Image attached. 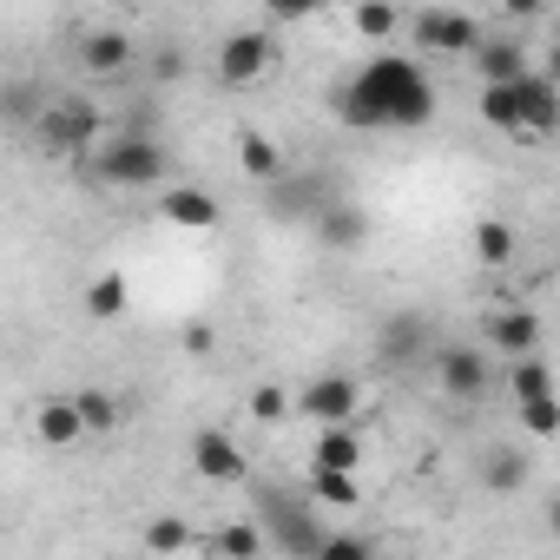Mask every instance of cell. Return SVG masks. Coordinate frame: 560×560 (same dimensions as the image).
I'll list each match as a JSON object with an SVG mask.
<instances>
[{
    "instance_id": "obj_1",
    "label": "cell",
    "mask_w": 560,
    "mask_h": 560,
    "mask_svg": "<svg viewBox=\"0 0 560 560\" xmlns=\"http://www.w3.org/2000/svg\"><path fill=\"white\" fill-rule=\"evenodd\" d=\"M330 113L350 132H422L435 119V80L409 54H376L330 93Z\"/></svg>"
},
{
    "instance_id": "obj_2",
    "label": "cell",
    "mask_w": 560,
    "mask_h": 560,
    "mask_svg": "<svg viewBox=\"0 0 560 560\" xmlns=\"http://www.w3.org/2000/svg\"><path fill=\"white\" fill-rule=\"evenodd\" d=\"M73 165H80V178H93L100 191H152V185H165V172H172L165 145L145 139V132H119V139L100 132V145H86Z\"/></svg>"
},
{
    "instance_id": "obj_3",
    "label": "cell",
    "mask_w": 560,
    "mask_h": 560,
    "mask_svg": "<svg viewBox=\"0 0 560 560\" xmlns=\"http://www.w3.org/2000/svg\"><path fill=\"white\" fill-rule=\"evenodd\" d=\"M100 132H106V119H100V106H93L86 93L40 100V113L27 119V139H34V152H47V159H80L86 145H100Z\"/></svg>"
},
{
    "instance_id": "obj_4",
    "label": "cell",
    "mask_w": 560,
    "mask_h": 560,
    "mask_svg": "<svg viewBox=\"0 0 560 560\" xmlns=\"http://www.w3.org/2000/svg\"><path fill=\"white\" fill-rule=\"evenodd\" d=\"M270 67H277V34H264V27H237V34H224V40H218V60H211L218 86H231V93L257 86Z\"/></svg>"
},
{
    "instance_id": "obj_5",
    "label": "cell",
    "mask_w": 560,
    "mask_h": 560,
    "mask_svg": "<svg viewBox=\"0 0 560 560\" xmlns=\"http://www.w3.org/2000/svg\"><path fill=\"white\" fill-rule=\"evenodd\" d=\"M409 40H416L422 54H455V60H468L475 40H481V21L462 14V8H422V14H409Z\"/></svg>"
},
{
    "instance_id": "obj_6",
    "label": "cell",
    "mask_w": 560,
    "mask_h": 560,
    "mask_svg": "<svg viewBox=\"0 0 560 560\" xmlns=\"http://www.w3.org/2000/svg\"><path fill=\"white\" fill-rule=\"evenodd\" d=\"M73 54H80V73H93V80H119V73L139 67V47H132L126 27H86Z\"/></svg>"
},
{
    "instance_id": "obj_7",
    "label": "cell",
    "mask_w": 560,
    "mask_h": 560,
    "mask_svg": "<svg viewBox=\"0 0 560 560\" xmlns=\"http://www.w3.org/2000/svg\"><path fill=\"white\" fill-rule=\"evenodd\" d=\"M191 475L211 481V488H237L250 468H244V448L224 429H191Z\"/></svg>"
},
{
    "instance_id": "obj_8",
    "label": "cell",
    "mask_w": 560,
    "mask_h": 560,
    "mask_svg": "<svg viewBox=\"0 0 560 560\" xmlns=\"http://www.w3.org/2000/svg\"><path fill=\"white\" fill-rule=\"evenodd\" d=\"M311 231H317V244H324V250H363V244H370V211L330 191V198L311 211Z\"/></svg>"
},
{
    "instance_id": "obj_9",
    "label": "cell",
    "mask_w": 560,
    "mask_h": 560,
    "mask_svg": "<svg viewBox=\"0 0 560 560\" xmlns=\"http://www.w3.org/2000/svg\"><path fill=\"white\" fill-rule=\"evenodd\" d=\"M357 402H363V383H357V376H317V383H304V389L291 396V409L311 416V422H350Z\"/></svg>"
},
{
    "instance_id": "obj_10",
    "label": "cell",
    "mask_w": 560,
    "mask_h": 560,
    "mask_svg": "<svg viewBox=\"0 0 560 560\" xmlns=\"http://www.w3.org/2000/svg\"><path fill=\"white\" fill-rule=\"evenodd\" d=\"M264 534H270V547H284V553H304V560H317V540H324V527H317L304 508L277 501V494H264Z\"/></svg>"
},
{
    "instance_id": "obj_11",
    "label": "cell",
    "mask_w": 560,
    "mask_h": 560,
    "mask_svg": "<svg viewBox=\"0 0 560 560\" xmlns=\"http://www.w3.org/2000/svg\"><path fill=\"white\" fill-rule=\"evenodd\" d=\"M514 100H521V145H534V139H547V132H553V119H560V100H553V80H547L540 67H527V73L514 80Z\"/></svg>"
},
{
    "instance_id": "obj_12",
    "label": "cell",
    "mask_w": 560,
    "mask_h": 560,
    "mask_svg": "<svg viewBox=\"0 0 560 560\" xmlns=\"http://www.w3.org/2000/svg\"><path fill=\"white\" fill-rule=\"evenodd\" d=\"M330 198V185L317 178V172H298V178H284V172H277L270 178V218H284V224H311V211Z\"/></svg>"
},
{
    "instance_id": "obj_13",
    "label": "cell",
    "mask_w": 560,
    "mask_h": 560,
    "mask_svg": "<svg viewBox=\"0 0 560 560\" xmlns=\"http://www.w3.org/2000/svg\"><path fill=\"white\" fill-rule=\"evenodd\" d=\"M159 218L178 224V231H218V224H224V205H218V191H205V185H178V191L159 198Z\"/></svg>"
},
{
    "instance_id": "obj_14",
    "label": "cell",
    "mask_w": 560,
    "mask_h": 560,
    "mask_svg": "<svg viewBox=\"0 0 560 560\" xmlns=\"http://www.w3.org/2000/svg\"><path fill=\"white\" fill-rule=\"evenodd\" d=\"M468 60H475V73H481V86H494V80H521V73H527V47H521V34H481Z\"/></svg>"
},
{
    "instance_id": "obj_15",
    "label": "cell",
    "mask_w": 560,
    "mask_h": 560,
    "mask_svg": "<svg viewBox=\"0 0 560 560\" xmlns=\"http://www.w3.org/2000/svg\"><path fill=\"white\" fill-rule=\"evenodd\" d=\"M435 376H442V389H448L455 402H475V396L488 389V357L468 350V343H455V350L435 357Z\"/></svg>"
},
{
    "instance_id": "obj_16",
    "label": "cell",
    "mask_w": 560,
    "mask_h": 560,
    "mask_svg": "<svg viewBox=\"0 0 560 560\" xmlns=\"http://www.w3.org/2000/svg\"><path fill=\"white\" fill-rule=\"evenodd\" d=\"M34 442H40V448H73V442H86V422H80L73 396H40V402H34Z\"/></svg>"
},
{
    "instance_id": "obj_17",
    "label": "cell",
    "mask_w": 560,
    "mask_h": 560,
    "mask_svg": "<svg viewBox=\"0 0 560 560\" xmlns=\"http://www.w3.org/2000/svg\"><path fill=\"white\" fill-rule=\"evenodd\" d=\"M488 350H508V357L540 350V317H534V311H521V304L494 311V317H488Z\"/></svg>"
},
{
    "instance_id": "obj_18",
    "label": "cell",
    "mask_w": 560,
    "mask_h": 560,
    "mask_svg": "<svg viewBox=\"0 0 560 560\" xmlns=\"http://www.w3.org/2000/svg\"><path fill=\"white\" fill-rule=\"evenodd\" d=\"M363 462V435L350 422H317V442H311V468H357Z\"/></svg>"
},
{
    "instance_id": "obj_19",
    "label": "cell",
    "mask_w": 560,
    "mask_h": 560,
    "mask_svg": "<svg viewBox=\"0 0 560 560\" xmlns=\"http://www.w3.org/2000/svg\"><path fill=\"white\" fill-rule=\"evenodd\" d=\"M198 553H231V560H250V553H270V534L257 521H231L218 534H198Z\"/></svg>"
},
{
    "instance_id": "obj_20",
    "label": "cell",
    "mask_w": 560,
    "mask_h": 560,
    "mask_svg": "<svg viewBox=\"0 0 560 560\" xmlns=\"http://www.w3.org/2000/svg\"><path fill=\"white\" fill-rule=\"evenodd\" d=\"M80 304H86V317H93V324H113V317H126V304H132V284H126L119 270H100L93 284H86V298H80Z\"/></svg>"
},
{
    "instance_id": "obj_21",
    "label": "cell",
    "mask_w": 560,
    "mask_h": 560,
    "mask_svg": "<svg viewBox=\"0 0 560 560\" xmlns=\"http://www.w3.org/2000/svg\"><path fill=\"white\" fill-rule=\"evenodd\" d=\"M481 126L501 132V139H521V100H514V80L481 86Z\"/></svg>"
},
{
    "instance_id": "obj_22",
    "label": "cell",
    "mask_w": 560,
    "mask_h": 560,
    "mask_svg": "<svg viewBox=\"0 0 560 560\" xmlns=\"http://www.w3.org/2000/svg\"><path fill=\"white\" fill-rule=\"evenodd\" d=\"M534 396H553V370L540 363V350L508 357V402H534Z\"/></svg>"
},
{
    "instance_id": "obj_23",
    "label": "cell",
    "mask_w": 560,
    "mask_h": 560,
    "mask_svg": "<svg viewBox=\"0 0 560 560\" xmlns=\"http://www.w3.org/2000/svg\"><path fill=\"white\" fill-rule=\"evenodd\" d=\"M304 488H311V501H324V508H363L357 468H311V475H304Z\"/></svg>"
},
{
    "instance_id": "obj_24",
    "label": "cell",
    "mask_w": 560,
    "mask_h": 560,
    "mask_svg": "<svg viewBox=\"0 0 560 560\" xmlns=\"http://www.w3.org/2000/svg\"><path fill=\"white\" fill-rule=\"evenodd\" d=\"M139 547L145 553H198V527L178 521V514H159V521L139 527Z\"/></svg>"
},
{
    "instance_id": "obj_25",
    "label": "cell",
    "mask_w": 560,
    "mask_h": 560,
    "mask_svg": "<svg viewBox=\"0 0 560 560\" xmlns=\"http://www.w3.org/2000/svg\"><path fill=\"white\" fill-rule=\"evenodd\" d=\"M237 165H244V178L270 185L277 172H284V152H277V139H270V132H237Z\"/></svg>"
},
{
    "instance_id": "obj_26",
    "label": "cell",
    "mask_w": 560,
    "mask_h": 560,
    "mask_svg": "<svg viewBox=\"0 0 560 560\" xmlns=\"http://www.w3.org/2000/svg\"><path fill=\"white\" fill-rule=\"evenodd\" d=\"M514 250H521V237H514L508 218H481V224H475V257H481L488 270H508Z\"/></svg>"
},
{
    "instance_id": "obj_27",
    "label": "cell",
    "mask_w": 560,
    "mask_h": 560,
    "mask_svg": "<svg viewBox=\"0 0 560 560\" xmlns=\"http://www.w3.org/2000/svg\"><path fill=\"white\" fill-rule=\"evenodd\" d=\"M350 27H357L363 40H389V34H402V8H396V0H357V8H350Z\"/></svg>"
},
{
    "instance_id": "obj_28",
    "label": "cell",
    "mask_w": 560,
    "mask_h": 560,
    "mask_svg": "<svg viewBox=\"0 0 560 560\" xmlns=\"http://www.w3.org/2000/svg\"><path fill=\"white\" fill-rule=\"evenodd\" d=\"M481 481H488L494 494H514V488L527 481V455H521V448H488V462H481Z\"/></svg>"
},
{
    "instance_id": "obj_29",
    "label": "cell",
    "mask_w": 560,
    "mask_h": 560,
    "mask_svg": "<svg viewBox=\"0 0 560 560\" xmlns=\"http://www.w3.org/2000/svg\"><path fill=\"white\" fill-rule=\"evenodd\" d=\"M73 409H80L86 435H106V429H119V396H113V389H80V396H73Z\"/></svg>"
},
{
    "instance_id": "obj_30",
    "label": "cell",
    "mask_w": 560,
    "mask_h": 560,
    "mask_svg": "<svg viewBox=\"0 0 560 560\" xmlns=\"http://www.w3.org/2000/svg\"><path fill=\"white\" fill-rule=\"evenodd\" d=\"M244 409H250V422H264V429H277L291 416V389L284 383H257L250 396H244Z\"/></svg>"
},
{
    "instance_id": "obj_31",
    "label": "cell",
    "mask_w": 560,
    "mask_h": 560,
    "mask_svg": "<svg viewBox=\"0 0 560 560\" xmlns=\"http://www.w3.org/2000/svg\"><path fill=\"white\" fill-rule=\"evenodd\" d=\"M34 113H40V93H34L27 80H0V119L27 132V119H34Z\"/></svg>"
},
{
    "instance_id": "obj_32",
    "label": "cell",
    "mask_w": 560,
    "mask_h": 560,
    "mask_svg": "<svg viewBox=\"0 0 560 560\" xmlns=\"http://www.w3.org/2000/svg\"><path fill=\"white\" fill-rule=\"evenodd\" d=\"M521 409V429L534 435V442H553L560 435V402L553 396H534V402H514Z\"/></svg>"
},
{
    "instance_id": "obj_33",
    "label": "cell",
    "mask_w": 560,
    "mask_h": 560,
    "mask_svg": "<svg viewBox=\"0 0 560 560\" xmlns=\"http://www.w3.org/2000/svg\"><path fill=\"white\" fill-rule=\"evenodd\" d=\"M370 553H376L370 534H324L317 540V560H370Z\"/></svg>"
},
{
    "instance_id": "obj_34",
    "label": "cell",
    "mask_w": 560,
    "mask_h": 560,
    "mask_svg": "<svg viewBox=\"0 0 560 560\" xmlns=\"http://www.w3.org/2000/svg\"><path fill=\"white\" fill-rule=\"evenodd\" d=\"M324 8V0H264V21L270 27H298V21H311Z\"/></svg>"
},
{
    "instance_id": "obj_35",
    "label": "cell",
    "mask_w": 560,
    "mask_h": 560,
    "mask_svg": "<svg viewBox=\"0 0 560 560\" xmlns=\"http://www.w3.org/2000/svg\"><path fill=\"white\" fill-rule=\"evenodd\" d=\"M178 73H185V54H178V47H159V54H152V80H159V86H172Z\"/></svg>"
},
{
    "instance_id": "obj_36",
    "label": "cell",
    "mask_w": 560,
    "mask_h": 560,
    "mask_svg": "<svg viewBox=\"0 0 560 560\" xmlns=\"http://www.w3.org/2000/svg\"><path fill=\"white\" fill-rule=\"evenodd\" d=\"M185 350H191V357H211V350H218V330H211L205 317H191V324H185Z\"/></svg>"
},
{
    "instance_id": "obj_37",
    "label": "cell",
    "mask_w": 560,
    "mask_h": 560,
    "mask_svg": "<svg viewBox=\"0 0 560 560\" xmlns=\"http://www.w3.org/2000/svg\"><path fill=\"white\" fill-rule=\"evenodd\" d=\"M501 8H508V21H540L553 0H501Z\"/></svg>"
}]
</instances>
